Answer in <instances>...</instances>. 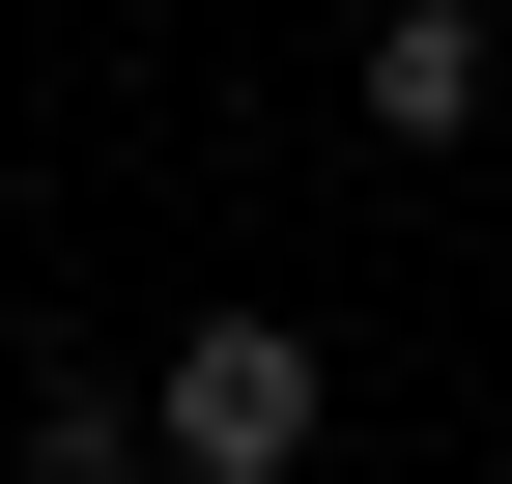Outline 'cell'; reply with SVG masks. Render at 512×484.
Returning a JSON list of instances; mask_svg holds the SVG:
<instances>
[{"label":"cell","instance_id":"6da1fadb","mask_svg":"<svg viewBox=\"0 0 512 484\" xmlns=\"http://www.w3.org/2000/svg\"><path fill=\"white\" fill-rule=\"evenodd\" d=\"M143 456H171V484H313V342H285V314H171Z\"/></svg>","mask_w":512,"mask_h":484},{"label":"cell","instance_id":"7a4b0ae2","mask_svg":"<svg viewBox=\"0 0 512 484\" xmlns=\"http://www.w3.org/2000/svg\"><path fill=\"white\" fill-rule=\"evenodd\" d=\"M342 114H370L399 171H456L484 114H512V29H484V0H370V57H342Z\"/></svg>","mask_w":512,"mask_h":484}]
</instances>
